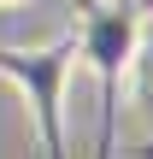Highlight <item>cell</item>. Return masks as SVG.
Listing matches in <instances>:
<instances>
[{
    "label": "cell",
    "mask_w": 153,
    "mask_h": 159,
    "mask_svg": "<svg viewBox=\"0 0 153 159\" xmlns=\"http://www.w3.org/2000/svg\"><path fill=\"white\" fill-rule=\"evenodd\" d=\"M71 41H77V65H88L94 83H100L94 159H118L124 83H130V65H136V53H142V41H147L142 6H130V0H83V6H77V24H71Z\"/></svg>",
    "instance_id": "1"
},
{
    "label": "cell",
    "mask_w": 153,
    "mask_h": 159,
    "mask_svg": "<svg viewBox=\"0 0 153 159\" xmlns=\"http://www.w3.org/2000/svg\"><path fill=\"white\" fill-rule=\"evenodd\" d=\"M0 77L24 94L41 159H71L65 89H71V77H77V41H71V35H59V41H47V47H6V41H0Z\"/></svg>",
    "instance_id": "2"
},
{
    "label": "cell",
    "mask_w": 153,
    "mask_h": 159,
    "mask_svg": "<svg viewBox=\"0 0 153 159\" xmlns=\"http://www.w3.org/2000/svg\"><path fill=\"white\" fill-rule=\"evenodd\" d=\"M136 89H142V106H147V118H153V47L142 41V53H136Z\"/></svg>",
    "instance_id": "3"
},
{
    "label": "cell",
    "mask_w": 153,
    "mask_h": 159,
    "mask_svg": "<svg viewBox=\"0 0 153 159\" xmlns=\"http://www.w3.org/2000/svg\"><path fill=\"white\" fill-rule=\"evenodd\" d=\"M6 6H24V0H0V12H6Z\"/></svg>",
    "instance_id": "4"
}]
</instances>
